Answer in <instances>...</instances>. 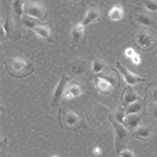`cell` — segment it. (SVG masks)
<instances>
[{"label": "cell", "instance_id": "6da1fadb", "mask_svg": "<svg viewBox=\"0 0 157 157\" xmlns=\"http://www.w3.org/2000/svg\"><path fill=\"white\" fill-rule=\"evenodd\" d=\"M4 68L8 75L17 78L29 77L35 72V66L22 57L8 58L4 61Z\"/></svg>", "mask_w": 157, "mask_h": 157}, {"label": "cell", "instance_id": "7a4b0ae2", "mask_svg": "<svg viewBox=\"0 0 157 157\" xmlns=\"http://www.w3.org/2000/svg\"><path fill=\"white\" fill-rule=\"evenodd\" d=\"M109 121L110 124L113 126V129L114 132V146L115 150L118 153L122 149L126 148V143L127 139H128V133H127V128L126 127L119 123L117 119L109 117Z\"/></svg>", "mask_w": 157, "mask_h": 157}, {"label": "cell", "instance_id": "3957f363", "mask_svg": "<svg viewBox=\"0 0 157 157\" xmlns=\"http://www.w3.org/2000/svg\"><path fill=\"white\" fill-rule=\"evenodd\" d=\"M59 124L65 129H77L81 125V117L73 110L61 109L59 113Z\"/></svg>", "mask_w": 157, "mask_h": 157}, {"label": "cell", "instance_id": "277c9868", "mask_svg": "<svg viewBox=\"0 0 157 157\" xmlns=\"http://www.w3.org/2000/svg\"><path fill=\"white\" fill-rule=\"evenodd\" d=\"M5 38L9 39L11 42H15L21 38V33L16 26L15 21L9 16L1 23V39Z\"/></svg>", "mask_w": 157, "mask_h": 157}, {"label": "cell", "instance_id": "5b68a950", "mask_svg": "<svg viewBox=\"0 0 157 157\" xmlns=\"http://www.w3.org/2000/svg\"><path fill=\"white\" fill-rule=\"evenodd\" d=\"M25 14L44 21L47 16L46 7L39 1H30L25 4Z\"/></svg>", "mask_w": 157, "mask_h": 157}, {"label": "cell", "instance_id": "8992f818", "mask_svg": "<svg viewBox=\"0 0 157 157\" xmlns=\"http://www.w3.org/2000/svg\"><path fill=\"white\" fill-rule=\"evenodd\" d=\"M117 71L119 72V74L122 76L123 80L125 81V82L127 84V86H133L140 84V82H144L146 80L142 77H140L138 75H135V74L131 73L128 69L126 67H124L123 65H121L119 62L117 63Z\"/></svg>", "mask_w": 157, "mask_h": 157}, {"label": "cell", "instance_id": "52a82bcc", "mask_svg": "<svg viewBox=\"0 0 157 157\" xmlns=\"http://www.w3.org/2000/svg\"><path fill=\"white\" fill-rule=\"evenodd\" d=\"M69 82V78L66 75H62L59 82H58L57 86L54 90L53 97H52V106H56L60 102L61 98H63L66 92V86H67Z\"/></svg>", "mask_w": 157, "mask_h": 157}, {"label": "cell", "instance_id": "ba28073f", "mask_svg": "<svg viewBox=\"0 0 157 157\" xmlns=\"http://www.w3.org/2000/svg\"><path fill=\"white\" fill-rule=\"evenodd\" d=\"M135 41H136V44L138 45V47L144 51L150 50V49L153 47V44H154V38L150 34H148V33H145V32H141L136 35Z\"/></svg>", "mask_w": 157, "mask_h": 157}, {"label": "cell", "instance_id": "9c48e42d", "mask_svg": "<svg viewBox=\"0 0 157 157\" xmlns=\"http://www.w3.org/2000/svg\"><path fill=\"white\" fill-rule=\"evenodd\" d=\"M139 100H140L139 96L137 94V93L132 89V86H126L122 94V105L126 106L128 105L133 104V102L138 101Z\"/></svg>", "mask_w": 157, "mask_h": 157}, {"label": "cell", "instance_id": "30bf717a", "mask_svg": "<svg viewBox=\"0 0 157 157\" xmlns=\"http://www.w3.org/2000/svg\"><path fill=\"white\" fill-rule=\"evenodd\" d=\"M85 36V26L82 22L74 25L71 30V39L74 45H77L81 42Z\"/></svg>", "mask_w": 157, "mask_h": 157}, {"label": "cell", "instance_id": "8fae6325", "mask_svg": "<svg viewBox=\"0 0 157 157\" xmlns=\"http://www.w3.org/2000/svg\"><path fill=\"white\" fill-rule=\"evenodd\" d=\"M140 121H141V117H140V115L138 113L125 114L124 119H123V125H124L127 129L133 131L139 126Z\"/></svg>", "mask_w": 157, "mask_h": 157}, {"label": "cell", "instance_id": "7c38bea8", "mask_svg": "<svg viewBox=\"0 0 157 157\" xmlns=\"http://www.w3.org/2000/svg\"><path fill=\"white\" fill-rule=\"evenodd\" d=\"M101 16V11L98 10V8L97 7H90V9L86 12V14L85 16L84 20H82V24H84V26H88L90 24H92L94 22H96L98 20Z\"/></svg>", "mask_w": 157, "mask_h": 157}, {"label": "cell", "instance_id": "4fadbf2b", "mask_svg": "<svg viewBox=\"0 0 157 157\" xmlns=\"http://www.w3.org/2000/svg\"><path fill=\"white\" fill-rule=\"evenodd\" d=\"M82 93V90L81 88V86L78 84V82H71L69 85L68 90L65 92L64 97L66 100H72L74 98H78L80 97Z\"/></svg>", "mask_w": 157, "mask_h": 157}, {"label": "cell", "instance_id": "5bb4252c", "mask_svg": "<svg viewBox=\"0 0 157 157\" xmlns=\"http://www.w3.org/2000/svg\"><path fill=\"white\" fill-rule=\"evenodd\" d=\"M151 134H152L151 128L145 125L138 126L137 128L132 131V136H133V137L137 139H141V140L148 139L151 136Z\"/></svg>", "mask_w": 157, "mask_h": 157}, {"label": "cell", "instance_id": "9a60e30c", "mask_svg": "<svg viewBox=\"0 0 157 157\" xmlns=\"http://www.w3.org/2000/svg\"><path fill=\"white\" fill-rule=\"evenodd\" d=\"M123 13L124 11L121 4H115L110 8L109 12V18L111 21H119L123 18Z\"/></svg>", "mask_w": 157, "mask_h": 157}, {"label": "cell", "instance_id": "2e32d148", "mask_svg": "<svg viewBox=\"0 0 157 157\" xmlns=\"http://www.w3.org/2000/svg\"><path fill=\"white\" fill-rule=\"evenodd\" d=\"M12 8H13L15 16L18 20L21 21L24 13H25V2H24V0H14L12 2Z\"/></svg>", "mask_w": 157, "mask_h": 157}, {"label": "cell", "instance_id": "e0dca14e", "mask_svg": "<svg viewBox=\"0 0 157 157\" xmlns=\"http://www.w3.org/2000/svg\"><path fill=\"white\" fill-rule=\"evenodd\" d=\"M96 86L100 90H101V92L106 93V92H110V90H113V85L105 78H96Z\"/></svg>", "mask_w": 157, "mask_h": 157}, {"label": "cell", "instance_id": "ac0fdd59", "mask_svg": "<svg viewBox=\"0 0 157 157\" xmlns=\"http://www.w3.org/2000/svg\"><path fill=\"white\" fill-rule=\"evenodd\" d=\"M33 31L36 35H38L40 38H42L44 40L50 39L51 38V30L50 28L45 26V25H37Z\"/></svg>", "mask_w": 157, "mask_h": 157}, {"label": "cell", "instance_id": "d6986e66", "mask_svg": "<svg viewBox=\"0 0 157 157\" xmlns=\"http://www.w3.org/2000/svg\"><path fill=\"white\" fill-rule=\"evenodd\" d=\"M135 21L136 23H138L139 25H142V26H146V27H150V26H153V20H152L151 17H149L148 15L144 14V13H138V14H135Z\"/></svg>", "mask_w": 157, "mask_h": 157}, {"label": "cell", "instance_id": "ffe728a7", "mask_svg": "<svg viewBox=\"0 0 157 157\" xmlns=\"http://www.w3.org/2000/svg\"><path fill=\"white\" fill-rule=\"evenodd\" d=\"M142 109V105L138 101L133 102V104L128 105L124 106V111H125V114H135V113H139L140 111Z\"/></svg>", "mask_w": 157, "mask_h": 157}, {"label": "cell", "instance_id": "44dd1931", "mask_svg": "<svg viewBox=\"0 0 157 157\" xmlns=\"http://www.w3.org/2000/svg\"><path fill=\"white\" fill-rule=\"evenodd\" d=\"M37 20H38V19L32 17V16L24 14V16L21 19V23L23 24L24 26H26L27 28L32 29V30H33V29H34L37 25H38V24H37Z\"/></svg>", "mask_w": 157, "mask_h": 157}, {"label": "cell", "instance_id": "7402d4cb", "mask_svg": "<svg viewBox=\"0 0 157 157\" xmlns=\"http://www.w3.org/2000/svg\"><path fill=\"white\" fill-rule=\"evenodd\" d=\"M105 67V62L101 59H96L93 62V72L94 74H100L104 71Z\"/></svg>", "mask_w": 157, "mask_h": 157}, {"label": "cell", "instance_id": "603a6c76", "mask_svg": "<svg viewBox=\"0 0 157 157\" xmlns=\"http://www.w3.org/2000/svg\"><path fill=\"white\" fill-rule=\"evenodd\" d=\"M85 70V65H84V62H74V63H72L71 65V71L72 73L74 74H77V75H78V74H82V72H84Z\"/></svg>", "mask_w": 157, "mask_h": 157}, {"label": "cell", "instance_id": "cb8c5ba5", "mask_svg": "<svg viewBox=\"0 0 157 157\" xmlns=\"http://www.w3.org/2000/svg\"><path fill=\"white\" fill-rule=\"evenodd\" d=\"M143 6L150 12H157V1L156 0H143Z\"/></svg>", "mask_w": 157, "mask_h": 157}, {"label": "cell", "instance_id": "d4e9b609", "mask_svg": "<svg viewBox=\"0 0 157 157\" xmlns=\"http://www.w3.org/2000/svg\"><path fill=\"white\" fill-rule=\"evenodd\" d=\"M124 117H125V111H124V107H121V109H118L117 110V113L114 115V118L117 119V121L123 124V119H124Z\"/></svg>", "mask_w": 157, "mask_h": 157}, {"label": "cell", "instance_id": "484cf974", "mask_svg": "<svg viewBox=\"0 0 157 157\" xmlns=\"http://www.w3.org/2000/svg\"><path fill=\"white\" fill-rule=\"evenodd\" d=\"M121 157H135L134 153L132 152L131 150L127 149V148H124V149H122L121 152H118L117 153Z\"/></svg>", "mask_w": 157, "mask_h": 157}, {"label": "cell", "instance_id": "4316f807", "mask_svg": "<svg viewBox=\"0 0 157 157\" xmlns=\"http://www.w3.org/2000/svg\"><path fill=\"white\" fill-rule=\"evenodd\" d=\"M136 54H137V53L135 52V50H134L133 48H130L129 47V48H126L125 50H124V55H125V57H127L130 60L136 55Z\"/></svg>", "mask_w": 157, "mask_h": 157}, {"label": "cell", "instance_id": "83f0119b", "mask_svg": "<svg viewBox=\"0 0 157 157\" xmlns=\"http://www.w3.org/2000/svg\"><path fill=\"white\" fill-rule=\"evenodd\" d=\"M131 62L135 65H139L140 63H141V58H140V56L138 55V54H136V55L131 59Z\"/></svg>", "mask_w": 157, "mask_h": 157}, {"label": "cell", "instance_id": "f1b7e54d", "mask_svg": "<svg viewBox=\"0 0 157 157\" xmlns=\"http://www.w3.org/2000/svg\"><path fill=\"white\" fill-rule=\"evenodd\" d=\"M93 154L94 156H100V155H101V148L100 146H94L93 148Z\"/></svg>", "mask_w": 157, "mask_h": 157}, {"label": "cell", "instance_id": "f546056e", "mask_svg": "<svg viewBox=\"0 0 157 157\" xmlns=\"http://www.w3.org/2000/svg\"><path fill=\"white\" fill-rule=\"evenodd\" d=\"M151 97H152V101L157 104V88H155L153 90V92L151 94Z\"/></svg>", "mask_w": 157, "mask_h": 157}, {"label": "cell", "instance_id": "4dcf8cb0", "mask_svg": "<svg viewBox=\"0 0 157 157\" xmlns=\"http://www.w3.org/2000/svg\"><path fill=\"white\" fill-rule=\"evenodd\" d=\"M154 115L157 117V106L155 107V109H154Z\"/></svg>", "mask_w": 157, "mask_h": 157}, {"label": "cell", "instance_id": "1f68e13d", "mask_svg": "<svg viewBox=\"0 0 157 157\" xmlns=\"http://www.w3.org/2000/svg\"><path fill=\"white\" fill-rule=\"evenodd\" d=\"M72 1H74V2H80V1H82V0H72Z\"/></svg>", "mask_w": 157, "mask_h": 157}, {"label": "cell", "instance_id": "d6a6232c", "mask_svg": "<svg viewBox=\"0 0 157 157\" xmlns=\"http://www.w3.org/2000/svg\"><path fill=\"white\" fill-rule=\"evenodd\" d=\"M51 157H60L59 155H57V154H55V155H52Z\"/></svg>", "mask_w": 157, "mask_h": 157}]
</instances>
